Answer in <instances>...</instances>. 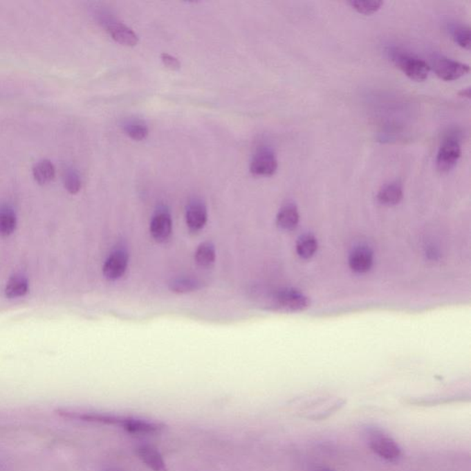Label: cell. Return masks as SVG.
Returning a JSON list of instances; mask_svg holds the SVG:
<instances>
[{"label": "cell", "mask_w": 471, "mask_h": 471, "mask_svg": "<svg viewBox=\"0 0 471 471\" xmlns=\"http://www.w3.org/2000/svg\"><path fill=\"white\" fill-rule=\"evenodd\" d=\"M366 436L373 452L385 461L394 463L400 461L403 456L400 445L381 429L375 426L367 428Z\"/></svg>", "instance_id": "1"}, {"label": "cell", "mask_w": 471, "mask_h": 471, "mask_svg": "<svg viewBox=\"0 0 471 471\" xmlns=\"http://www.w3.org/2000/svg\"><path fill=\"white\" fill-rule=\"evenodd\" d=\"M389 54L395 65L409 79L419 82L427 79L430 66L425 60L400 49L390 50Z\"/></svg>", "instance_id": "2"}, {"label": "cell", "mask_w": 471, "mask_h": 471, "mask_svg": "<svg viewBox=\"0 0 471 471\" xmlns=\"http://www.w3.org/2000/svg\"><path fill=\"white\" fill-rule=\"evenodd\" d=\"M272 306L281 311H303L308 308L309 300L305 295L297 290L284 288L273 294Z\"/></svg>", "instance_id": "3"}, {"label": "cell", "mask_w": 471, "mask_h": 471, "mask_svg": "<svg viewBox=\"0 0 471 471\" xmlns=\"http://www.w3.org/2000/svg\"><path fill=\"white\" fill-rule=\"evenodd\" d=\"M461 156V143L456 136H447L439 147L436 167L439 172H448L456 165Z\"/></svg>", "instance_id": "4"}, {"label": "cell", "mask_w": 471, "mask_h": 471, "mask_svg": "<svg viewBox=\"0 0 471 471\" xmlns=\"http://www.w3.org/2000/svg\"><path fill=\"white\" fill-rule=\"evenodd\" d=\"M434 71L440 79L445 82H453L469 73L470 66L442 57L434 60Z\"/></svg>", "instance_id": "5"}, {"label": "cell", "mask_w": 471, "mask_h": 471, "mask_svg": "<svg viewBox=\"0 0 471 471\" xmlns=\"http://www.w3.org/2000/svg\"><path fill=\"white\" fill-rule=\"evenodd\" d=\"M277 168V156L268 147L259 149L250 163V172L255 176H272Z\"/></svg>", "instance_id": "6"}, {"label": "cell", "mask_w": 471, "mask_h": 471, "mask_svg": "<svg viewBox=\"0 0 471 471\" xmlns=\"http://www.w3.org/2000/svg\"><path fill=\"white\" fill-rule=\"evenodd\" d=\"M128 266V255L124 250H117L111 253L104 266H103V275L106 279L116 281L121 278L127 271Z\"/></svg>", "instance_id": "7"}, {"label": "cell", "mask_w": 471, "mask_h": 471, "mask_svg": "<svg viewBox=\"0 0 471 471\" xmlns=\"http://www.w3.org/2000/svg\"><path fill=\"white\" fill-rule=\"evenodd\" d=\"M150 233L158 242H166L171 238L172 233V220L171 214L165 209L158 210L150 223Z\"/></svg>", "instance_id": "8"}, {"label": "cell", "mask_w": 471, "mask_h": 471, "mask_svg": "<svg viewBox=\"0 0 471 471\" xmlns=\"http://www.w3.org/2000/svg\"><path fill=\"white\" fill-rule=\"evenodd\" d=\"M186 224L192 232L202 230L207 221V209L201 200L190 202L186 210Z\"/></svg>", "instance_id": "9"}, {"label": "cell", "mask_w": 471, "mask_h": 471, "mask_svg": "<svg viewBox=\"0 0 471 471\" xmlns=\"http://www.w3.org/2000/svg\"><path fill=\"white\" fill-rule=\"evenodd\" d=\"M344 403V400H338V398L331 401V403L327 401L324 403H315L311 408L304 409L302 416L306 418V419L315 421L324 420L326 418L330 417L331 415L335 414L336 412L340 411Z\"/></svg>", "instance_id": "10"}, {"label": "cell", "mask_w": 471, "mask_h": 471, "mask_svg": "<svg viewBox=\"0 0 471 471\" xmlns=\"http://www.w3.org/2000/svg\"><path fill=\"white\" fill-rule=\"evenodd\" d=\"M107 30L113 40L124 46H135L138 43V36L131 28L119 21L107 24Z\"/></svg>", "instance_id": "11"}, {"label": "cell", "mask_w": 471, "mask_h": 471, "mask_svg": "<svg viewBox=\"0 0 471 471\" xmlns=\"http://www.w3.org/2000/svg\"><path fill=\"white\" fill-rule=\"evenodd\" d=\"M136 453L145 465L153 471H167L165 461L154 447L140 445L136 447Z\"/></svg>", "instance_id": "12"}, {"label": "cell", "mask_w": 471, "mask_h": 471, "mask_svg": "<svg viewBox=\"0 0 471 471\" xmlns=\"http://www.w3.org/2000/svg\"><path fill=\"white\" fill-rule=\"evenodd\" d=\"M373 266V253L367 248H358L353 250L349 257V266L353 272L364 274L369 272Z\"/></svg>", "instance_id": "13"}, {"label": "cell", "mask_w": 471, "mask_h": 471, "mask_svg": "<svg viewBox=\"0 0 471 471\" xmlns=\"http://www.w3.org/2000/svg\"><path fill=\"white\" fill-rule=\"evenodd\" d=\"M122 428L131 434H154L160 432L163 425L160 423L149 422V421L136 419V418H125Z\"/></svg>", "instance_id": "14"}, {"label": "cell", "mask_w": 471, "mask_h": 471, "mask_svg": "<svg viewBox=\"0 0 471 471\" xmlns=\"http://www.w3.org/2000/svg\"><path fill=\"white\" fill-rule=\"evenodd\" d=\"M298 222H299V214L294 203H286L278 212L277 224L281 230L286 231L295 230L297 227Z\"/></svg>", "instance_id": "15"}, {"label": "cell", "mask_w": 471, "mask_h": 471, "mask_svg": "<svg viewBox=\"0 0 471 471\" xmlns=\"http://www.w3.org/2000/svg\"><path fill=\"white\" fill-rule=\"evenodd\" d=\"M403 198V190L400 183L392 182L387 183L379 190L378 202L384 205H396L400 203Z\"/></svg>", "instance_id": "16"}, {"label": "cell", "mask_w": 471, "mask_h": 471, "mask_svg": "<svg viewBox=\"0 0 471 471\" xmlns=\"http://www.w3.org/2000/svg\"><path fill=\"white\" fill-rule=\"evenodd\" d=\"M203 284L200 280L192 277H177L169 284V288L176 294H187L202 289Z\"/></svg>", "instance_id": "17"}, {"label": "cell", "mask_w": 471, "mask_h": 471, "mask_svg": "<svg viewBox=\"0 0 471 471\" xmlns=\"http://www.w3.org/2000/svg\"><path fill=\"white\" fill-rule=\"evenodd\" d=\"M194 259L195 263L200 267L205 268L211 266L216 260V249L213 243L209 241L201 243L195 252Z\"/></svg>", "instance_id": "18"}, {"label": "cell", "mask_w": 471, "mask_h": 471, "mask_svg": "<svg viewBox=\"0 0 471 471\" xmlns=\"http://www.w3.org/2000/svg\"><path fill=\"white\" fill-rule=\"evenodd\" d=\"M122 130L129 138L136 141H142L149 136V128L140 120H128L122 124Z\"/></svg>", "instance_id": "19"}, {"label": "cell", "mask_w": 471, "mask_h": 471, "mask_svg": "<svg viewBox=\"0 0 471 471\" xmlns=\"http://www.w3.org/2000/svg\"><path fill=\"white\" fill-rule=\"evenodd\" d=\"M55 175V166L51 161L41 160L33 167V176L36 182L40 185H46L54 179Z\"/></svg>", "instance_id": "20"}, {"label": "cell", "mask_w": 471, "mask_h": 471, "mask_svg": "<svg viewBox=\"0 0 471 471\" xmlns=\"http://www.w3.org/2000/svg\"><path fill=\"white\" fill-rule=\"evenodd\" d=\"M297 252L302 259H309L316 253L317 250V241L314 236L311 234H305L301 236L297 242Z\"/></svg>", "instance_id": "21"}, {"label": "cell", "mask_w": 471, "mask_h": 471, "mask_svg": "<svg viewBox=\"0 0 471 471\" xmlns=\"http://www.w3.org/2000/svg\"><path fill=\"white\" fill-rule=\"evenodd\" d=\"M16 216L11 209L0 208V235L7 237L16 230Z\"/></svg>", "instance_id": "22"}, {"label": "cell", "mask_w": 471, "mask_h": 471, "mask_svg": "<svg viewBox=\"0 0 471 471\" xmlns=\"http://www.w3.org/2000/svg\"><path fill=\"white\" fill-rule=\"evenodd\" d=\"M351 7L363 15H372L380 10L384 2L379 0H352L348 2Z\"/></svg>", "instance_id": "23"}, {"label": "cell", "mask_w": 471, "mask_h": 471, "mask_svg": "<svg viewBox=\"0 0 471 471\" xmlns=\"http://www.w3.org/2000/svg\"><path fill=\"white\" fill-rule=\"evenodd\" d=\"M28 291V282L24 277H16L11 278L6 287V295L10 298L22 297Z\"/></svg>", "instance_id": "24"}, {"label": "cell", "mask_w": 471, "mask_h": 471, "mask_svg": "<svg viewBox=\"0 0 471 471\" xmlns=\"http://www.w3.org/2000/svg\"><path fill=\"white\" fill-rule=\"evenodd\" d=\"M453 38L462 48L470 50V29L467 26H456L453 29Z\"/></svg>", "instance_id": "25"}, {"label": "cell", "mask_w": 471, "mask_h": 471, "mask_svg": "<svg viewBox=\"0 0 471 471\" xmlns=\"http://www.w3.org/2000/svg\"><path fill=\"white\" fill-rule=\"evenodd\" d=\"M65 186L71 194H77L82 187L80 176L75 171H68L65 176Z\"/></svg>", "instance_id": "26"}, {"label": "cell", "mask_w": 471, "mask_h": 471, "mask_svg": "<svg viewBox=\"0 0 471 471\" xmlns=\"http://www.w3.org/2000/svg\"><path fill=\"white\" fill-rule=\"evenodd\" d=\"M161 60L166 68L172 69V71H178L181 68V64L179 60L176 57H172V55L169 54L161 55Z\"/></svg>", "instance_id": "27"}, {"label": "cell", "mask_w": 471, "mask_h": 471, "mask_svg": "<svg viewBox=\"0 0 471 471\" xmlns=\"http://www.w3.org/2000/svg\"><path fill=\"white\" fill-rule=\"evenodd\" d=\"M459 96L461 97H466L468 99H470V89L468 88L466 90L461 91V93H459Z\"/></svg>", "instance_id": "28"}, {"label": "cell", "mask_w": 471, "mask_h": 471, "mask_svg": "<svg viewBox=\"0 0 471 471\" xmlns=\"http://www.w3.org/2000/svg\"><path fill=\"white\" fill-rule=\"evenodd\" d=\"M316 471H333V470H329V469H325V468H320V469L317 470Z\"/></svg>", "instance_id": "29"}]
</instances>
